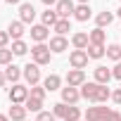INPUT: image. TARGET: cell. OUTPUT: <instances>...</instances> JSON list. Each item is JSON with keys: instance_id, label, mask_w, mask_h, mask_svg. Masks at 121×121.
<instances>
[{"instance_id": "obj_1", "label": "cell", "mask_w": 121, "mask_h": 121, "mask_svg": "<svg viewBox=\"0 0 121 121\" xmlns=\"http://www.w3.org/2000/svg\"><path fill=\"white\" fill-rule=\"evenodd\" d=\"M31 57H33V62H36L38 67H45V64H50V57H52V52H50V45H45V43H36V45L31 48Z\"/></svg>"}, {"instance_id": "obj_2", "label": "cell", "mask_w": 121, "mask_h": 121, "mask_svg": "<svg viewBox=\"0 0 121 121\" xmlns=\"http://www.w3.org/2000/svg\"><path fill=\"white\" fill-rule=\"evenodd\" d=\"M7 97H10V102H12V104H24V102L29 100V88H26V86H22V83H14V86L10 88Z\"/></svg>"}, {"instance_id": "obj_3", "label": "cell", "mask_w": 121, "mask_h": 121, "mask_svg": "<svg viewBox=\"0 0 121 121\" xmlns=\"http://www.w3.org/2000/svg\"><path fill=\"white\" fill-rule=\"evenodd\" d=\"M112 114L109 107H102V104H95V107H88L86 112V121H107V116Z\"/></svg>"}, {"instance_id": "obj_4", "label": "cell", "mask_w": 121, "mask_h": 121, "mask_svg": "<svg viewBox=\"0 0 121 121\" xmlns=\"http://www.w3.org/2000/svg\"><path fill=\"white\" fill-rule=\"evenodd\" d=\"M24 78H26V83L33 88V86H38L40 83V67L36 64V62H29L26 67H24Z\"/></svg>"}, {"instance_id": "obj_5", "label": "cell", "mask_w": 121, "mask_h": 121, "mask_svg": "<svg viewBox=\"0 0 121 121\" xmlns=\"http://www.w3.org/2000/svg\"><path fill=\"white\" fill-rule=\"evenodd\" d=\"M88 59H90V57H88L86 50H74V52L69 55V64H71V69H81V71H83V69L88 67Z\"/></svg>"}, {"instance_id": "obj_6", "label": "cell", "mask_w": 121, "mask_h": 121, "mask_svg": "<svg viewBox=\"0 0 121 121\" xmlns=\"http://www.w3.org/2000/svg\"><path fill=\"white\" fill-rule=\"evenodd\" d=\"M74 10H76L74 0H57V5H55V12H57L59 19H69V17H74Z\"/></svg>"}, {"instance_id": "obj_7", "label": "cell", "mask_w": 121, "mask_h": 121, "mask_svg": "<svg viewBox=\"0 0 121 121\" xmlns=\"http://www.w3.org/2000/svg\"><path fill=\"white\" fill-rule=\"evenodd\" d=\"M33 19H36V7L31 3H22L19 5V22L22 24H31Z\"/></svg>"}, {"instance_id": "obj_8", "label": "cell", "mask_w": 121, "mask_h": 121, "mask_svg": "<svg viewBox=\"0 0 121 121\" xmlns=\"http://www.w3.org/2000/svg\"><path fill=\"white\" fill-rule=\"evenodd\" d=\"M86 83V71H81V69H71L69 74H67V86H71V88H81Z\"/></svg>"}, {"instance_id": "obj_9", "label": "cell", "mask_w": 121, "mask_h": 121, "mask_svg": "<svg viewBox=\"0 0 121 121\" xmlns=\"http://www.w3.org/2000/svg\"><path fill=\"white\" fill-rule=\"evenodd\" d=\"M78 100H81V90H78V88H71V86L62 88V102H64V104L71 107V104H76Z\"/></svg>"}, {"instance_id": "obj_10", "label": "cell", "mask_w": 121, "mask_h": 121, "mask_svg": "<svg viewBox=\"0 0 121 121\" xmlns=\"http://www.w3.org/2000/svg\"><path fill=\"white\" fill-rule=\"evenodd\" d=\"M67 48H69V40H67L64 36H55V38H50V52L59 55V52H64Z\"/></svg>"}, {"instance_id": "obj_11", "label": "cell", "mask_w": 121, "mask_h": 121, "mask_svg": "<svg viewBox=\"0 0 121 121\" xmlns=\"http://www.w3.org/2000/svg\"><path fill=\"white\" fill-rule=\"evenodd\" d=\"M48 36H50L48 26H43V24H36V26H31V38H33L36 43H45V40H48Z\"/></svg>"}, {"instance_id": "obj_12", "label": "cell", "mask_w": 121, "mask_h": 121, "mask_svg": "<svg viewBox=\"0 0 121 121\" xmlns=\"http://www.w3.org/2000/svg\"><path fill=\"white\" fill-rule=\"evenodd\" d=\"M71 45H74L76 50H88V45H90V38H88V33H83V31L74 33V36H71Z\"/></svg>"}, {"instance_id": "obj_13", "label": "cell", "mask_w": 121, "mask_h": 121, "mask_svg": "<svg viewBox=\"0 0 121 121\" xmlns=\"http://www.w3.org/2000/svg\"><path fill=\"white\" fill-rule=\"evenodd\" d=\"M112 78H114V76H112V69H107V67H95V83L107 86Z\"/></svg>"}, {"instance_id": "obj_14", "label": "cell", "mask_w": 121, "mask_h": 121, "mask_svg": "<svg viewBox=\"0 0 121 121\" xmlns=\"http://www.w3.org/2000/svg\"><path fill=\"white\" fill-rule=\"evenodd\" d=\"M26 114H29V109H26L24 104H12L10 112H7V116H10L12 121H26Z\"/></svg>"}, {"instance_id": "obj_15", "label": "cell", "mask_w": 121, "mask_h": 121, "mask_svg": "<svg viewBox=\"0 0 121 121\" xmlns=\"http://www.w3.org/2000/svg\"><path fill=\"white\" fill-rule=\"evenodd\" d=\"M95 95H97V83H83L81 86V97L95 104Z\"/></svg>"}, {"instance_id": "obj_16", "label": "cell", "mask_w": 121, "mask_h": 121, "mask_svg": "<svg viewBox=\"0 0 121 121\" xmlns=\"http://www.w3.org/2000/svg\"><path fill=\"white\" fill-rule=\"evenodd\" d=\"M90 17H93L90 5H76V10H74V19L76 22H88Z\"/></svg>"}, {"instance_id": "obj_17", "label": "cell", "mask_w": 121, "mask_h": 121, "mask_svg": "<svg viewBox=\"0 0 121 121\" xmlns=\"http://www.w3.org/2000/svg\"><path fill=\"white\" fill-rule=\"evenodd\" d=\"M59 86H62V78H59L57 74H50V76L43 81V88H45L48 93H52V90H62Z\"/></svg>"}, {"instance_id": "obj_18", "label": "cell", "mask_w": 121, "mask_h": 121, "mask_svg": "<svg viewBox=\"0 0 121 121\" xmlns=\"http://www.w3.org/2000/svg\"><path fill=\"white\" fill-rule=\"evenodd\" d=\"M22 76H24V71H22V69H19L17 64H7V67H5V78H7V81L17 83V81H19Z\"/></svg>"}, {"instance_id": "obj_19", "label": "cell", "mask_w": 121, "mask_h": 121, "mask_svg": "<svg viewBox=\"0 0 121 121\" xmlns=\"http://www.w3.org/2000/svg\"><path fill=\"white\" fill-rule=\"evenodd\" d=\"M57 22H59V17H57V12H55L52 7H48V10L43 12V17H40V24H43V26H55Z\"/></svg>"}, {"instance_id": "obj_20", "label": "cell", "mask_w": 121, "mask_h": 121, "mask_svg": "<svg viewBox=\"0 0 121 121\" xmlns=\"http://www.w3.org/2000/svg\"><path fill=\"white\" fill-rule=\"evenodd\" d=\"M7 33H10L12 40H22V36H24V24H22V22H12V24L7 26Z\"/></svg>"}, {"instance_id": "obj_21", "label": "cell", "mask_w": 121, "mask_h": 121, "mask_svg": "<svg viewBox=\"0 0 121 121\" xmlns=\"http://www.w3.org/2000/svg\"><path fill=\"white\" fill-rule=\"evenodd\" d=\"M88 38H90V43H93V45H104V38H107V36H104V29L95 26V29L88 33Z\"/></svg>"}, {"instance_id": "obj_22", "label": "cell", "mask_w": 121, "mask_h": 121, "mask_svg": "<svg viewBox=\"0 0 121 121\" xmlns=\"http://www.w3.org/2000/svg\"><path fill=\"white\" fill-rule=\"evenodd\" d=\"M86 52H88V57H90V59H102V57L107 55V48H104V45H93V43H90Z\"/></svg>"}, {"instance_id": "obj_23", "label": "cell", "mask_w": 121, "mask_h": 121, "mask_svg": "<svg viewBox=\"0 0 121 121\" xmlns=\"http://www.w3.org/2000/svg\"><path fill=\"white\" fill-rule=\"evenodd\" d=\"M107 100H112V90L107 86H100L97 83V95H95V104H104Z\"/></svg>"}, {"instance_id": "obj_24", "label": "cell", "mask_w": 121, "mask_h": 121, "mask_svg": "<svg viewBox=\"0 0 121 121\" xmlns=\"http://www.w3.org/2000/svg\"><path fill=\"white\" fill-rule=\"evenodd\" d=\"M107 57L114 59V62H121V43H112V45H107Z\"/></svg>"}, {"instance_id": "obj_25", "label": "cell", "mask_w": 121, "mask_h": 121, "mask_svg": "<svg viewBox=\"0 0 121 121\" xmlns=\"http://www.w3.org/2000/svg\"><path fill=\"white\" fill-rule=\"evenodd\" d=\"M112 22H114V14H112V12H100V14L95 17V24H97L100 29H104V26H109Z\"/></svg>"}, {"instance_id": "obj_26", "label": "cell", "mask_w": 121, "mask_h": 121, "mask_svg": "<svg viewBox=\"0 0 121 121\" xmlns=\"http://www.w3.org/2000/svg\"><path fill=\"white\" fill-rule=\"evenodd\" d=\"M52 29H55V33H57V36H64L67 31H71V24H69V19H59Z\"/></svg>"}, {"instance_id": "obj_27", "label": "cell", "mask_w": 121, "mask_h": 121, "mask_svg": "<svg viewBox=\"0 0 121 121\" xmlns=\"http://www.w3.org/2000/svg\"><path fill=\"white\" fill-rule=\"evenodd\" d=\"M12 57H14V52L10 48H0V64H3V67L12 64Z\"/></svg>"}, {"instance_id": "obj_28", "label": "cell", "mask_w": 121, "mask_h": 121, "mask_svg": "<svg viewBox=\"0 0 121 121\" xmlns=\"http://www.w3.org/2000/svg\"><path fill=\"white\" fill-rule=\"evenodd\" d=\"M45 95H48V90H45L43 86H33V88H29V97H33V100H45Z\"/></svg>"}, {"instance_id": "obj_29", "label": "cell", "mask_w": 121, "mask_h": 121, "mask_svg": "<svg viewBox=\"0 0 121 121\" xmlns=\"http://www.w3.org/2000/svg\"><path fill=\"white\" fill-rule=\"evenodd\" d=\"M24 107H26L29 112H38V114H40V112H43V100H33V97H29V100L24 102Z\"/></svg>"}, {"instance_id": "obj_30", "label": "cell", "mask_w": 121, "mask_h": 121, "mask_svg": "<svg viewBox=\"0 0 121 121\" xmlns=\"http://www.w3.org/2000/svg\"><path fill=\"white\" fill-rule=\"evenodd\" d=\"M12 52H14L17 57H22V55L29 52V45H26L24 40H14V43H12Z\"/></svg>"}, {"instance_id": "obj_31", "label": "cell", "mask_w": 121, "mask_h": 121, "mask_svg": "<svg viewBox=\"0 0 121 121\" xmlns=\"http://www.w3.org/2000/svg\"><path fill=\"white\" fill-rule=\"evenodd\" d=\"M64 121H81V109L71 104V107L67 109V116H64Z\"/></svg>"}, {"instance_id": "obj_32", "label": "cell", "mask_w": 121, "mask_h": 121, "mask_svg": "<svg viewBox=\"0 0 121 121\" xmlns=\"http://www.w3.org/2000/svg\"><path fill=\"white\" fill-rule=\"evenodd\" d=\"M67 109H69V107H67L64 102L52 104V114H55V116H59V119H64V116H67Z\"/></svg>"}, {"instance_id": "obj_33", "label": "cell", "mask_w": 121, "mask_h": 121, "mask_svg": "<svg viewBox=\"0 0 121 121\" xmlns=\"http://www.w3.org/2000/svg\"><path fill=\"white\" fill-rule=\"evenodd\" d=\"M36 121H57V116H55V114H52V112H40V114H38V119H36Z\"/></svg>"}, {"instance_id": "obj_34", "label": "cell", "mask_w": 121, "mask_h": 121, "mask_svg": "<svg viewBox=\"0 0 121 121\" xmlns=\"http://www.w3.org/2000/svg\"><path fill=\"white\" fill-rule=\"evenodd\" d=\"M7 43H10V33L0 31V48H7Z\"/></svg>"}, {"instance_id": "obj_35", "label": "cell", "mask_w": 121, "mask_h": 121, "mask_svg": "<svg viewBox=\"0 0 121 121\" xmlns=\"http://www.w3.org/2000/svg\"><path fill=\"white\" fill-rule=\"evenodd\" d=\"M112 76H114V78H119V81H121V62H116V67H114V69H112Z\"/></svg>"}, {"instance_id": "obj_36", "label": "cell", "mask_w": 121, "mask_h": 121, "mask_svg": "<svg viewBox=\"0 0 121 121\" xmlns=\"http://www.w3.org/2000/svg\"><path fill=\"white\" fill-rule=\"evenodd\" d=\"M112 100H114L116 104H121V88H119V90H112Z\"/></svg>"}, {"instance_id": "obj_37", "label": "cell", "mask_w": 121, "mask_h": 121, "mask_svg": "<svg viewBox=\"0 0 121 121\" xmlns=\"http://www.w3.org/2000/svg\"><path fill=\"white\" fill-rule=\"evenodd\" d=\"M107 121H121V114H119L116 109H112V114L107 116Z\"/></svg>"}, {"instance_id": "obj_38", "label": "cell", "mask_w": 121, "mask_h": 121, "mask_svg": "<svg viewBox=\"0 0 121 121\" xmlns=\"http://www.w3.org/2000/svg\"><path fill=\"white\" fill-rule=\"evenodd\" d=\"M43 5H48V7H52V5H57V0H40Z\"/></svg>"}, {"instance_id": "obj_39", "label": "cell", "mask_w": 121, "mask_h": 121, "mask_svg": "<svg viewBox=\"0 0 121 121\" xmlns=\"http://www.w3.org/2000/svg\"><path fill=\"white\" fill-rule=\"evenodd\" d=\"M5 83H7V78H5V71H0V88H3Z\"/></svg>"}, {"instance_id": "obj_40", "label": "cell", "mask_w": 121, "mask_h": 121, "mask_svg": "<svg viewBox=\"0 0 121 121\" xmlns=\"http://www.w3.org/2000/svg\"><path fill=\"white\" fill-rule=\"evenodd\" d=\"M5 3H10V5H22V0H5Z\"/></svg>"}, {"instance_id": "obj_41", "label": "cell", "mask_w": 121, "mask_h": 121, "mask_svg": "<svg viewBox=\"0 0 121 121\" xmlns=\"http://www.w3.org/2000/svg\"><path fill=\"white\" fill-rule=\"evenodd\" d=\"M0 121H10V116L7 114H0Z\"/></svg>"}, {"instance_id": "obj_42", "label": "cell", "mask_w": 121, "mask_h": 121, "mask_svg": "<svg viewBox=\"0 0 121 121\" xmlns=\"http://www.w3.org/2000/svg\"><path fill=\"white\" fill-rule=\"evenodd\" d=\"M76 3H78V5H88V3H90V0H76Z\"/></svg>"}, {"instance_id": "obj_43", "label": "cell", "mask_w": 121, "mask_h": 121, "mask_svg": "<svg viewBox=\"0 0 121 121\" xmlns=\"http://www.w3.org/2000/svg\"><path fill=\"white\" fill-rule=\"evenodd\" d=\"M116 14H119V17H121V7H119V10H116Z\"/></svg>"}, {"instance_id": "obj_44", "label": "cell", "mask_w": 121, "mask_h": 121, "mask_svg": "<svg viewBox=\"0 0 121 121\" xmlns=\"http://www.w3.org/2000/svg\"><path fill=\"white\" fill-rule=\"evenodd\" d=\"M81 121H86V119H81Z\"/></svg>"}]
</instances>
